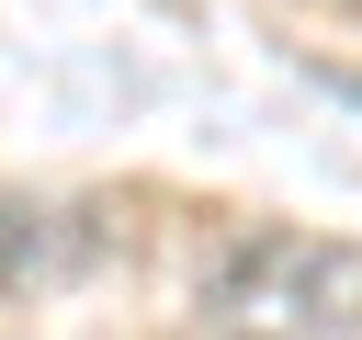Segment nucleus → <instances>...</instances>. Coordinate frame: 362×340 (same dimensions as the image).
I'll use <instances>...</instances> for the list:
<instances>
[{
	"instance_id": "obj_1",
	"label": "nucleus",
	"mask_w": 362,
	"mask_h": 340,
	"mask_svg": "<svg viewBox=\"0 0 362 340\" xmlns=\"http://www.w3.org/2000/svg\"><path fill=\"white\" fill-rule=\"evenodd\" d=\"M192 340H362V238L238 227L192 272Z\"/></svg>"
},
{
	"instance_id": "obj_2",
	"label": "nucleus",
	"mask_w": 362,
	"mask_h": 340,
	"mask_svg": "<svg viewBox=\"0 0 362 340\" xmlns=\"http://www.w3.org/2000/svg\"><path fill=\"white\" fill-rule=\"evenodd\" d=\"M339 11H362V0H339Z\"/></svg>"
}]
</instances>
